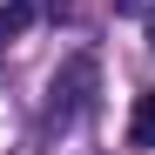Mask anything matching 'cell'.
Returning a JSON list of instances; mask_svg holds the SVG:
<instances>
[{
  "mask_svg": "<svg viewBox=\"0 0 155 155\" xmlns=\"http://www.w3.org/2000/svg\"><path fill=\"white\" fill-rule=\"evenodd\" d=\"M88 101H94V61L74 54V61L54 74V115H81Z\"/></svg>",
  "mask_w": 155,
  "mask_h": 155,
  "instance_id": "6da1fadb",
  "label": "cell"
},
{
  "mask_svg": "<svg viewBox=\"0 0 155 155\" xmlns=\"http://www.w3.org/2000/svg\"><path fill=\"white\" fill-rule=\"evenodd\" d=\"M128 142H135V148H155V88L135 101V115H128Z\"/></svg>",
  "mask_w": 155,
  "mask_h": 155,
  "instance_id": "7a4b0ae2",
  "label": "cell"
},
{
  "mask_svg": "<svg viewBox=\"0 0 155 155\" xmlns=\"http://www.w3.org/2000/svg\"><path fill=\"white\" fill-rule=\"evenodd\" d=\"M27 20H34V0H7V7H0V47L14 34H27Z\"/></svg>",
  "mask_w": 155,
  "mask_h": 155,
  "instance_id": "3957f363",
  "label": "cell"
},
{
  "mask_svg": "<svg viewBox=\"0 0 155 155\" xmlns=\"http://www.w3.org/2000/svg\"><path fill=\"white\" fill-rule=\"evenodd\" d=\"M148 47H155V27H148Z\"/></svg>",
  "mask_w": 155,
  "mask_h": 155,
  "instance_id": "277c9868",
  "label": "cell"
}]
</instances>
